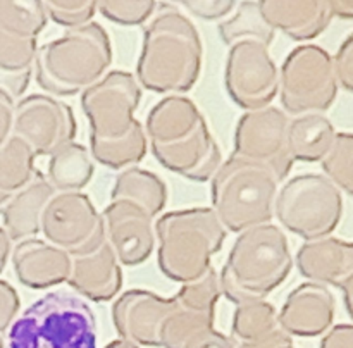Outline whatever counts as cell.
<instances>
[{
	"mask_svg": "<svg viewBox=\"0 0 353 348\" xmlns=\"http://www.w3.org/2000/svg\"><path fill=\"white\" fill-rule=\"evenodd\" d=\"M336 131L324 114H305L290 119L288 154L292 161L321 162L333 145Z\"/></svg>",
	"mask_w": 353,
	"mask_h": 348,
	"instance_id": "25",
	"label": "cell"
},
{
	"mask_svg": "<svg viewBox=\"0 0 353 348\" xmlns=\"http://www.w3.org/2000/svg\"><path fill=\"white\" fill-rule=\"evenodd\" d=\"M203 45L199 30L176 7L164 6L143 30L137 76L155 93L188 92L202 71Z\"/></svg>",
	"mask_w": 353,
	"mask_h": 348,
	"instance_id": "1",
	"label": "cell"
},
{
	"mask_svg": "<svg viewBox=\"0 0 353 348\" xmlns=\"http://www.w3.org/2000/svg\"><path fill=\"white\" fill-rule=\"evenodd\" d=\"M221 298L219 276L209 267L199 279L186 283L174 295V309L161 329V348H183L196 334L212 329Z\"/></svg>",
	"mask_w": 353,
	"mask_h": 348,
	"instance_id": "14",
	"label": "cell"
},
{
	"mask_svg": "<svg viewBox=\"0 0 353 348\" xmlns=\"http://www.w3.org/2000/svg\"><path fill=\"white\" fill-rule=\"evenodd\" d=\"M174 309V296L164 298L148 289H128L112 305V323L121 340L137 347H161V329Z\"/></svg>",
	"mask_w": 353,
	"mask_h": 348,
	"instance_id": "16",
	"label": "cell"
},
{
	"mask_svg": "<svg viewBox=\"0 0 353 348\" xmlns=\"http://www.w3.org/2000/svg\"><path fill=\"white\" fill-rule=\"evenodd\" d=\"M78 133L71 107L47 93H33L14 107L12 134L26 141L34 157L48 155L74 141Z\"/></svg>",
	"mask_w": 353,
	"mask_h": 348,
	"instance_id": "12",
	"label": "cell"
},
{
	"mask_svg": "<svg viewBox=\"0 0 353 348\" xmlns=\"http://www.w3.org/2000/svg\"><path fill=\"white\" fill-rule=\"evenodd\" d=\"M41 3L48 19L69 30L92 23L97 12L95 0H45Z\"/></svg>",
	"mask_w": 353,
	"mask_h": 348,
	"instance_id": "36",
	"label": "cell"
},
{
	"mask_svg": "<svg viewBox=\"0 0 353 348\" xmlns=\"http://www.w3.org/2000/svg\"><path fill=\"white\" fill-rule=\"evenodd\" d=\"M95 174V164L88 148L78 141L64 145L50 155L47 181L55 193L81 192Z\"/></svg>",
	"mask_w": 353,
	"mask_h": 348,
	"instance_id": "26",
	"label": "cell"
},
{
	"mask_svg": "<svg viewBox=\"0 0 353 348\" xmlns=\"http://www.w3.org/2000/svg\"><path fill=\"white\" fill-rule=\"evenodd\" d=\"M219 34L228 47L241 40H257L271 47L276 31L262 17L259 2H241L236 14L219 24Z\"/></svg>",
	"mask_w": 353,
	"mask_h": 348,
	"instance_id": "31",
	"label": "cell"
},
{
	"mask_svg": "<svg viewBox=\"0 0 353 348\" xmlns=\"http://www.w3.org/2000/svg\"><path fill=\"white\" fill-rule=\"evenodd\" d=\"M150 148L159 164L192 181H209L223 164V152L207 123L185 140L171 145H150Z\"/></svg>",
	"mask_w": 353,
	"mask_h": 348,
	"instance_id": "19",
	"label": "cell"
},
{
	"mask_svg": "<svg viewBox=\"0 0 353 348\" xmlns=\"http://www.w3.org/2000/svg\"><path fill=\"white\" fill-rule=\"evenodd\" d=\"M331 3V12H333V17H341V19H352L353 17V2L352 0H347V2H340V0H334Z\"/></svg>",
	"mask_w": 353,
	"mask_h": 348,
	"instance_id": "45",
	"label": "cell"
},
{
	"mask_svg": "<svg viewBox=\"0 0 353 348\" xmlns=\"http://www.w3.org/2000/svg\"><path fill=\"white\" fill-rule=\"evenodd\" d=\"M69 286L92 302H109L123 288V269L107 240L95 252L72 257Z\"/></svg>",
	"mask_w": 353,
	"mask_h": 348,
	"instance_id": "22",
	"label": "cell"
},
{
	"mask_svg": "<svg viewBox=\"0 0 353 348\" xmlns=\"http://www.w3.org/2000/svg\"><path fill=\"white\" fill-rule=\"evenodd\" d=\"M274 216L296 236L321 240L341 223L343 195L324 174L295 176L276 195Z\"/></svg>",
	"mask_w": 353,
	"mask_h": 348,
	"instance_id": "7",
	"label": "cell"
},
{
	"mask_svg": "<svg viewBox=\"0 0 353 348\" xmlns=\"http://www.w3.org/2000/svg\"><path fill=\"white\" fill-rule=\"evenodd\" d=\"M105 240L123 265H140L155 247L154 217L130 200H112L102 214Z\"/></svg>",
	"mask_w": 353,
	"mask_h": 348,
	"instance_id": "15",
	"label": "cell"
},
{
	"mask_svg": "<svg viewBox=\"0 0 353 348\" xmlns=\"http://www.w3.org/2000/svg\"><path fill=\"white\" fill-rule=\"evenodd\" d=\"M110 62L109 34L102 24L92 21L38 47L33 72L47 95L72 96L102 79Z\"/></svg>",
	"mask_w": 353,
	"mask_h": 348,
	"instance_id": "3",
	"label": "cell"
},
{
	"mask_svg": "<svg viewBox=\"0 0 353 348\" xmlns=\"http://www.w3.org/2000/svg\"><path fill=\"white\" fill-rule=\"evenodd\" d=\"M183 348H234L233 341L223 334L221 331H217L216 327L212 329H207L203 333L196 334L192 340L186 341L183 345Z\"/></svg>",
	"mask_w": 353,
	"mask_h": 348,
	"instance_id": "41",
	"label": "cell"
},
{
	"mask_svg": "<svg viewBox=\"0 0 353 348\" xmlns=\"http://www.w3.org/2000/svg\"><path fill=\"white\" fill-rule=\"evenodd\" d=\"M141 100L137 78L128 71H110L81 92V107L90 123V136L116 140L140 121L134 117Z\"/></svg>",
	"mask_w": 353,
	"mask_h": 348,
	"instance_id": "10",
	"label": "cell"
},
{
	"mask_svg": "<svg viewBox=\"0 0 353 348\" xmlns=\"http://www.w3.org/2000/svg\"><path fill=\"white\" fill-rule=\"evenodd\" d=\"M10 252H12V240L6 233V229L0 226V272L6 269Z\"/></svg>",
	"mask_w": 353,
	"mask_h": 348,
	"instance_id": "44",
	"label": "cell"
},
{
	"mask_svg": "<svg viewBox=\"0 0 353 348\" xmlns=\"http://www.w3.org/2000/svg\"><path fill=\"white\" fill-rule=\"evenodd\" d=\"M54 193V188L45 174L37 169L33 179L7 200L6 205L0 209V214L3 223L2 227L10 240L23 241L40 233L41 214Z\"/></svg>",
	"mask_w": 353,
	"mask_h": 348,
	"instance_id": "23",
	"label": "cell"
},
{
	"mask_svg": "<svg viewBox=\"0 0 353 348\" xmlns=\"http://www.w3.org/2000/svg\"><path fill=\"white\" fill-rule=\"evenodd\" d=\"M321 348H353V327L343 323L331 327L321 340Z\"/></svg>",
	"mask_w": 353,
	"mask_h": 348,
	"instance_id": "42",
	"label": "cell"
},
{
	"mask_svg": "<svg viewBox=\"0 0 353 348\" xmlns=\"http://www.w3.org/2000/svg\"><path fill=\"white\" fill-rule=\"evenodd\" d=\"M41 0H0V30L26 38H38L47 24Z\"/></svg>",
	"mask_w": 353,
	"mask_h": 348,
	"instance_id": "32",
	"label": "cell"
},
{
	"mask_svg": "<svg viewBox=\"0 0 353 348\" xmlns=\"http://www.w3.org/2000/svg\"><path fill=\"white\" fill-rule=\"evenodd\" d=\"M157 6L154 0H100L97 10L110 23L138 26L154 16Z\"/></svg>",
	"mask_w": 353,
	"mask_h": 348,
	"instance_id": "35",
	"label": "cell"
},
{
	"mask_svg": "<svg viewBox=\"0 0 353 348\" xmlns=\"http://www.w3.org/2000/svg\"><path fill=\"white\" fill-rule=\"evenodd\" d=\"M40 231L45 241L71 257L95 252L105 241V224L86 193H54L41 214Z\"/></svg>",
	"mask_w": 353,
	"mask_h": 348,
	"instance_id": "9",
	"label": "cell"
},
{
	"mask_svg": "<svg viewBox=\"0 0 353 348\" xmlns=\"http://www.w3.org/2000/svg\"><path fill=\"white\" fill-rule=\"evenodd\" d=\"M224 85L230 99L241 109L257 110L271 105L278 95L279 72L269 45L257 40L231 45Z\"/></svg>",
	"mask_w": 353,
	"mask_h": 348,
	"instance_id": "11",
	"label": "cell"
},
{
	"mask_svg": "<svg viewBox=\"0 0 353 348\" xmlns=\"http://www.w3.org/2000/svg\"><path fill=\"white\" fill-rule=\"evenodd\" d=\"M105 348H140V347H137V345L130 343V341H126V340H121L119 338V340L110 341Z\"/></svg>",
	"mask_w": 353,
	"mask_h": 348,
	"instance_id": "46",
	"label": "cell"
},
{
	"mask_svg": "<svg viewBox=\"0 0 353 348\" xmlns=\"http://www.w3.org/2000/svg\"><path fill=\"white\" fill-rule=\"evenodd\" d=\"M353 136L352 133L341 131L334 136L333 145L321 158L326 178L336 186L340 192H345L348 196L353 193Z\"/></svg>",
	"mask_w": 353,
	"mask_h": 348,
	"instance_id": "34",
	"label": "cell"
},
{
	"mask_svg": "<svg viewBox=\"0 0 353 348\" xmlns=\"http://www.w3.org/2000/svg\"><path fill=\"white\" fill-rule=\"evenodd\" d=\"M279 348H296V347L293 343H288V345H283V347H279Z\"/></svg>",
	"mask_w": 353,
	"mask_h": 348,
	"instance_id": "47",
	"label": "cell"
},
{
	"mask_svg": "<svg viewBox=\"0 0 353 348\" xmlns=\"http://www.w3.org/2000/svg\"><path fill=\"white\" fill-rule=\"evenodd\" d=\"M288 123L290 117L278 107L248 110L236 124L233 155L265 165L279 183L285 181L293 165L286 140Z\"/></svg>",
	"mask_w": 353,
	"mask_h": 348,
	"instance_id": "13",
	"label": "cell"
},
{
	"mask_svg": "<svg viewBox=\"0 0 353 348\" xmlns=\"http://www.w3.org/2000/svg\"><path fill=\"white\" fill-rule=\"evenodd\" d=\"M278 185L269 167L231 155L212 176V210L233 233L265 224L274 216Z\"/></svg>",
	"mask_w": 353,
	"mask_h": 348,
	"instance_id": "6",
	"label": "cell"
},
{
	"mask_svg": "<svg viewBox=\"0 0 353 348\" xmlns=\"http://www.w3.org/2000/svg\"><path fill=\"white\" fill-rule=\"evenodd\" d=\"M181 6H185L188 12L200 19L217 21L226 17L236 3L233 0H185Z\"/></svg>",
	"mask_w": 353,
	"mask_h": 348,
	"instance_id": "37",
	"label": "cell"
},
{
	"mask_svg": "<svg viewBox=\"0 0 353 348\" xmlns=\"http://www.w3.org/2000/svg\"><path fill=\"white\" fill-rule=\"evenodd\" d=\"M293 269L285 231L265 223L241 231L219 274L221 296L241 303L265 300Z\"/></svg>",
	"mask_w": 353,
	"mask_h": 348,
	"instance_id": "2",
	"label": "cell"
},
{
	"mask_svg": "<svg viewBox=\"0 0 353 348\" xmlns=\"http://www.w3.org/2000/svg\"><path fill=\"white\" fill-rule=\"evenodd\" d=\"M278 93L285 110L292 116L326 112L338 95L330 52L319 45L293 48L281 65Z\"/></svg>",
	"mask_w": 353,
	"mask_h": 348,
	"instance_id": "8",
	"label": "cell"
},
{
	"mask_svg": "<svg viewBox=\"0 0 353 348\" xmlns=\"http://www.w3.org/2000/svg\"><path fill=\"white\" fill-rule=\"evenodd\" d=\"M288 343H293V338L288 336L283 329L276 327L272 333L265 334V336L259 338V340L250 341V343H240L238 348H279Z\"/></svg>",
	"mask_w": 353,
	"mask_h": 348,
	"instance_id": "43",
	"label": "cell"
},
{
	"mask_svg": "<svg viewBox=\"0 0 353 348\" xmlns=\"http://www.w3.org/2000/svg\"><path fill=\"white\" fill-rule=\"evenodd\" d=\"M10 258L14 274L21 285L33 289L65 283L71 272V255L40 238L19 241L10 252Z\"/></svg>",
	"mask_w": 353,
	"mask_h": 348,
	"instance_id": "20",
	"label": "cell"
},
{
	"mask_svg": "<svg viewBox=\"0 0 353 348\" xmlns=\"http://www.w3.org/2000/svg\"><path fill=\"white\" fill-rule=\"evenodd\" d=\"M148 140L140 123L124 136L116 140H99L90 136V155L110 169L134 167L147 155Z\"/></svg>",
	"mask_w": 353,
	"mask_h": 348,
	"instance_id": "29",
	"label": "cell"
},
{
	"mask_svg": "<svg viewBox=\"0 0 353 348\" xmlns=\"http://www.w3.org/2000/svg\"><path fill=\"white\" fill-rule=\"evenodd\" d=\"M259 10L272 30L299 41L323 34L333 19L330 0H262Z\"/></svg>",
	"mask_w": 353,
	"mask_h": 348,
	"instance_id": "21",
	"label": "cell"
},
{
	"mask_svg": "<svg viewBox=\"0 0 353 348\" xmlns=\"http://www.w3.org/2000/svg\"><path fill=\"white\" fill-rule=\"evenodd\" d=\"M34 158L30 145L16 134H10L9 140L0 145V209L33 179L37 172Z\"/></svg>",
	"mask_w": 353,
	"mask_h": 348,
	"instance_id": "28",
	"label": "cell"
},
{
	"mask_svg": "<svg viewBox=\"0 0 353 348\" xmlns=\"http://www.w3.org/2000/svg\"><path fill=\"white\" fill-rule=\"evenodd\" d=\"M278 326V310L265 300L236 305L233 316V336L240 343H250L265 334L272 333Z\"/></svg>",
	"mask_w": 353,
	"mask_h": 348,
	"instance_id": "33",
	"label": "cell"
},
{
	"mask_svg": "<svg viewBox=\"0 0 353 348\" xmlns=\"http://www.w3.org/2000/svg\"><path fill=\"white\" fill-rule=\"evenodd\" d=\"M162 274L176 283H192L209 267L223 248L226 229L210 207L165 212L154 223Z\"/></svg>",
	"mask_w": 353,
	"mask_h": 348,
	"instance_id": "4",
	"label": "cell"
},
{
	"mask_svg": "<svg viewBox=\"0 0 353 348\" xmlns=\"http://www.w3.org/2000/svg\"><path fill=\"white\" fill-rule=\"evenodd\" d=\"M38 38H26L0 30V72L12 78V92H24L33 72Z\"/></svg>",
	"mask_w": 353,
	"mask_h": 348,
	"instance_id": "30",
	"label": "cell"
},
{
	"mask_svg": "<svg viewBox=\"0 0 353 348\" xmlns=\"http://www.w3.org/2000/svg\"><path fill=\"white\" fill-rule=\"evenodd\" d=\"M21 309V300L16 288L6 279H0V336L7 333L10 324L16 320Z\"/></svg>",
	"mask_w": 353,
	"mask_h": 348,
	"instance_id": "39",
	"label": "cell"
},
{
	"mask_svg": "<svg viewBox=\"0 0 353 348\" xmlns=\"http://www.w3.org/2000/svg\"><path fill=\"white\" fill-rule=\"evenodd\" d=\"M296 267L303 278L312 283L340 288L345 296V309L352 314L353 247L350 241L334 236L305 241L296 252Z\"/></svg>",
	"mask_w": 353,
	"mask_h": 348,
	"instance_id": "17",
	"label": "cell"
},
{
	"mask_svg": "<svg viewBox=\"0 0 353 348\" xmlns=\"http://www.w3.org/2000/svg\"><path fill=\"white\" fill-rule=\"evenodd\" d=\"M203 123L205 117L192 99L172 95L165 96L148 112L145 134L148 145H171L185 140Z\"/></svg>",
	"mask_w": 353,
	"mask_h": 348,
	"instance_id": "24",
	"label": "cell"
},
{
	"mask_svg": "<svg viewBox=\"0 0 353 348\" xmlns=\"http://www.w3.org/2000/svg\"><path fill=\"white\" fill-rule=\"evenodd\" d=\"M0 348H6V345H3V340H2V336H0Z\"/></svg>",
	"mask_w": 353,
	"mask_h": 348,
	"instance_id": "48",
	"label": "cell"
},
{
	"mask_svg": "<svg viewBox=\"0 0 353 348\" xmlns=\"http://www.w3.org/2000/svg\"><path fill=\"white\" fill-rule=\"evenodd\" d=\"M334 74H336L338 85L343 90L352 92L353 90V34H348L347 40L338 48L333 59Z\"/></svg>",
	"mask_w": 353,
	"mask_h": 348,
	"instance_id": "38",
	"label": "cell"
},
{
	"mask_svg": "<svg viewBox=\"0 0 353 348\" xmlns=\"http://www.w3.org/2000/svg\"><path fill=\"white\" fill-rule=\"evenodd\" d=\"M110 198L130 200L143 207L155 219L168 203V188L155 172L134 165L117 174Z\"/></svg>",
	"mask_w": 353,
	"mask_h": 348,
	"instance_id": "27",
	"label": "cell"
},
{
	"mask_svg": "<svg viewBox=\"0 0 353 348\" xmlns=\"http://www.w3.org/2000/svg\"><path fill=\"white\" fill-rule=\"evenodd\" d=\"M14 107H16L14 95L0 86V145L6 143L12 134Z\"/></svg>",
	"mask_w": 353,
	"mask_h": 348,
	"instance_id": "40",
	"label": "cell"
},
{
	"mask_svg": "<svg viewBox=\"0 0 353 348\" xmlns=\"http://www.w3.org/2000/svg\"><path fill=\"white\" fill-rule=\"evenodd\" d=\"M336 298L327 286L303 283L288 295L278 314L279 329L288 336L316 338L331 327Z\"/></svg>",
	"mask_w": 353,
	"mask_h": 348,
	"instance_id": "18",
	"label": "cell"
},
{
	"mask_svg": "<svg viewBox=\"0 0 353 348\" xmlns=\"http://www.w3.org/2000/svg\"><path fill=\"white\" fill-rule=\"evenodd\" d=\"M9 348H97L92 307L64 289L31 303L9 327Z\"/></svg>",
	"mask_w": 353,
	"mask_h": 348,
	"instance_id": "5",
	"label": "cell"
}]
</instances>
